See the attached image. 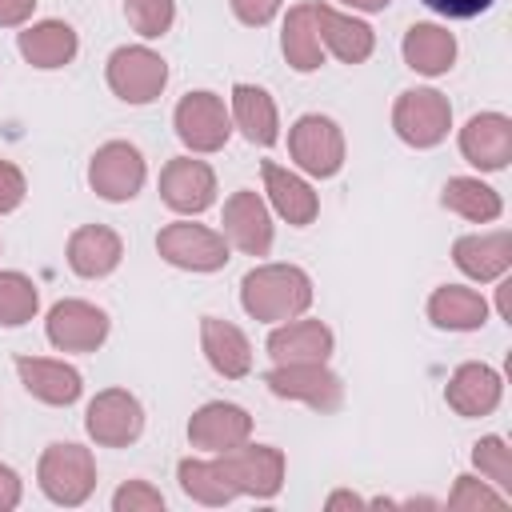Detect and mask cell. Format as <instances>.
I'll list each match as a JSON object with an SVG mask.
<instances>
[{
  "label": "cell",
  "instance_id": "obj_1",
  "mask_svg": "<svg viewBox=\"0 0 512 512\" xmlns=\"http://www.w3.org/2000/svg\"><path fill=\"white\" fill-rule=\"evenodd\" d=\"M240 304L252 320H292L312 304V280L296 264H260L240 280Z\"/></svg>",
  "mask_w": 512,
  "mask_h": 512
},
{
  "label": "cell",
  "instance_id": "obj_2",
  "mask_svg": "<svg viewBox=\"0 0 512 512\" xmlns=\"http://www.w3.org/2000/svg\"><path fill=\"white\" fill-rule=\"evenodd\" d=\"M36 480L44 488V496L52 504H64V508H76L92 496L96 488V464H92V452L80 448V444H48L44 456H40V468H36Z\"/></svg>",
  "mask_w": 512,
  "mask_h": 512
},
{
  "label": "cell",
  "instance_id": "obj_3",
  "mask_svg": "<svg viewBox=\"0 0 512 512\" xmlns=\"http://www.w3.org/2000/svg\"><path fill=\"white\" fill-rule=\"evenodd\" d=\"M216 468L236 496L248 492V496L264 500V496H276L284 484V452L272 444H248V448L236 444L216 456Z\"/></svg>",
  "mask_w": 512,
  "mask_h": 512
},
{
  "label": "cell",
  "instance_id": "obj_4",
  "mask_svg": "<svg viewBox=\"0 0 512 512\" xmlns=\"http://www.w3.org/2000/svg\"><path fill=\"white\" fill-rule=\"evenodd\" d=\"M452 124V104L436 92V88H412L400 92L392 104V128L404 144L412 148H432L448 136Z\"/></svg>",
  "mask_w": 512,
  "mask_h": 512
},
{
  "label": "cell",
  "instance_id": "obj_5",
  "mask_svg": "<svg viewBox=\"0 0 512 512\" xmlns=\"http://www.w3.org/2000/svg\"><path fill=\"white\" fill-rule=\"evenodd\" d=\"M156 252L176 264V268H188V272H216L228 264V240L204 224H188V220H176V224H164L156 232Z\"/></svg>",
  "mask_w": 512,
  "mask_h": 512
},
{
  "label": "cell",
  "instance_id": "obj_6",
  "mask_svg": "<svg viewBox=\"0 0 512 512\" xmlns=\"http://www.w3.org/2000/svg\"><path fill=\"white\" fill-rule=\"evenodd\" d=\"M268 392L272 396H284V400H304L308 408L316 412H336L340 400H344V384L336 372L324 368V360H300V364H276L268 376H264Z\"/></svg>",
  "mask_w": 512,
  "mask_h": 512
},
{
  "label": "cell",
  "instance_id": "obj_7",
  "mask_svg": "<svg viewBox=\"0 0 512 512\" xmlns=\"http://www.w3.org/2000/svg\"><path fill=\"white\" fill-rule=\"evenodd\" d=\"M84 428L100 448H124L144 432V408L124 388H104L84 412Z\"/></svg>",
  "mask_w": 512,
  "mask_h": 512
},
{
  "label": "cell",
  "instance_id": "obj_8",
  "mask_svg": "<svg viewBox=\"0 0 512 512\" xmlns=\"http://www.w3.org/2000/svg\"><path fill=\"white\" fill-rule=\"evenodd\" d=\"M168 64L152 48H116L108 56V88L128 104H148L164 92Z\"/></svg>",
  "mask_w": 512,
  "mask_h": 512
},
{
  "label": "cell",
  "instance_id": "obj_9",
  "mask_svg": "<svg viewBox=\"0 0 512 512\" xmlns=\"http://www.w3.org/2000/svg\"><path fill=\"white\" fill-rule=\"evenodd\" d=\"M288 152H292V160L308 172V176H336L340 172V164H344V136H340V128L328 120V116H316V112H308V116H300L296 124H292V132H288Z\"/></svg>",
  "mask_w": 512,
  "mask_h": 512
},
{
  "label": "cell",
  "instance_id": "obj_10",
  "mask_svg": "<svg viewBox=\"0 0 512 512\" xmlns=\"http://www.w3.org/2000/svg\"><path fill=\"white\" fill-rule=\"evenodd\" d=\"M88 184L96 196L120 204V200H132L144 184V156L136 144L128 140H108L96 148L92 164H88Z\"/></svg>",
  "mask_w": 512,
  "mask_h": 512
},
{
  "label": "cell",
  "instance_id": "obj_11",
  "mask_svg": "<svg viewBox=\"0 0 512 512\" xmlns=\"http://www.w3.org/2000/svg\"><path fill=\"white\" fill-rule=\"evenodd\" d=\"M176 136L192 148V152H216L228 144V108L220 96L212 92H188L180 104H176Z\"/></svg>",
  "mask_w": 512,
  "mask_h": 512
},
{
  "label": "cell",
  "instance_id": "obj_12",
  "mask_svg": "<svg viewBox=\"0 0 512 512\" xmlns=\"http://www.w3.org/2000/svg\"><path fill=\"white\" fill-rule=\"evenodd\" d=\"M160 200L172 212H184V216L204 212L216 200V176H212V168L204 160H192V156L168 160L164 172H160Z\"/></svg>",
  "mask_w": 512,
  "mask_h": 512
},
{
  "label": "cell",
  "instance_id": "obj_13",
  "mask_svg": "<svg viewBox=\"0 0 512 512\" xmlns=\"http://www.w3.org/2000/svg\"><path fill=\"white\" fill-rule=\"evenodd\" d=\"M108 336V316L104 308L88 300H60L48 312V340L60 352H92Z\"/></svg>",
  "mask_w": 512,
  "mask_h": 512
},
{
  "label": "cell",
  "instance_id": "obj_14",
  "mask_svg": "<svg viewBox=\"0 0 512 512\" xmlns=\"http://www.w3.org/2000/svg\"><path fill=\"white\" fill-rule=\"evenodd\" d=\"M248 436H252V416L240 404L212 400V404L196 408L188 420V440H192V448H204V452H228V448L244 444Z\"/></svg>",
  "mask_w": 512,
  "mask_h": 512
},
{
  "label": "cell",
  "instance_id": "obj_15",
  "mask_svg": "<svg viewBox=\"0 0 512 512\" xmlns=\"http://www.w3.org/2000/svg\"><path fill=\"white\" fill-rule=\"evenodd\" d=\"M460 152L480 172H500L512 160V120L500 112H480L460 128Z\"/></svg>",
  "mask_w": 512,
  "mask_h": 512
},
{
  "label": "cell",
  "instance_id": "obj_16",
  "mask_svg": "<svg viewBox=\"0 0 512 512\" xmlns=\"http://www.w3.org/2000/svg\"><path fill=\"white\" fill-rule=\"evenodd\" d=\"M224 236L240 252L264 256L272 248V216H268V204L256 192H248V188L232 192L228 204H224Z\"/></svg>",
  "mask_w": 512,
  "mask_h": 512
},
{
  "label": "cell",
  "instance_id": "obj_17",
  "mask_svg": "<svg viewBox=\"0 0 512 512\" xmlns=\"http://www.w3.org/2000/svg\"><path fill=\"white\" fill-rule=\"evenodd\" d=\"M124 256V244L112 228L104 224H84L68 236V268L84 280H96V276H108Z\"/></svg>",
  "mask_w": 512,
  "mask_h": 512
},
{
  "label": "cell",
  "instance_id": "obj_18",
  "mask_svg": "<svg viewBox=\"0 0 512 512\" xmlns=\"http://www.w3.org/2000/svg\"><path fill=\"white\" fill-rule=\"evenodd\" d=\"M200 344H204L208 364H212L224 380L248 376V368H252V348H248V336H244L236 324H228V320H220V316H204V320H200Z\"/></svg>",
  "mask_w": 512,
  "mask_h": 512
},
{
  "label": "cell",
  "instance_id": "obj_19",
  "mask_svg": "<svg viewBox=\"0 0 512 512\" xmlns=\"http://www.w3.org/2000/svg\"><path fill=\"white\" fill-rule=\"evenodd\" d=\"M16 372L20 384L28 388V396L44 400V404H72L80 396V372L64 360H44V356H16Z\"/></svg>",
  "mask_w": 512,
  "mask_h": 512
},
{
  "label": "cell",
  "instance_id": "obj_20",
  "mask_svg": "<svg viewBox=\"0 0 512 512\" xmlns=\"http://www.w3.org/2000/svg\"><path fill=\"white\" fill-rule=\"evenodd\" d=\"M444 400L460 416H488L500 404V376L488 364H460L444 388Z\"/></svg>",
  "mask_w": 512,
  "mask_h": 512
},
{
  "label": "cell",
  "instance_id": "obj_21",
  "mask_svg": "<svg viewBox=\"0 0 512 512\" xmlns=\"http://www.w3.org/2000/svg\"><path fill=\"white\" fill-rule=\"evenodd\" d=\"M260 176H264V188H268L272 208H276L288 224L304 228V224H312V220H316L320 200H316V192H312L296 172H288V168H280V164L264 160V164H260Z\"/></svg>",
  "mask_w": 512,
  "mask_h": 512
},
{
  "label": "cell",
  "instance_id": "obj_22",
  "mask_svg": "<svg viewBox=\"0 0 512 512\" xmlns=\"http://www.w3.org/2000/svg\"><path fill=\"white\" fill-rule=\"evenodd\" d=\"M452 260L464 276L472 280H496L512 264V236L508 232H488V236H460L452 244Z\"/></svg>",
  "mask_w": 512,
  "mask_h": 512
},
{
  "label": "cell",
  "instance_id": "obj_23",
  "mask_svg": "<svg viewBox=\"0 0 512 512\" xmlns=\"http://www.w3.org/2000/svg\"><path fill=\"white\" fill-rule=\"evenodd\" d=\"M316 8V28H320V44H328L332 48V56L336 60H344V64H364L368 56H372V28L368 24H360V20H352V16H340L336 8H328V4H312Z\"/></svg>",
  "mask_w": 512,
  "mask_h": 512
},
{
  "label": "cell",
  "instance_id": "obj_24",
  "mask_svg": "<svg viewBox=\"0 0 512 512\" xmlns=\"http://www.w3.org/2000/svg\"><path fill=\"white\" fill-rule=\"evenodd\" d=\"M332 332L320 320H292L268 336V356L276 364H300V360H328Z\"/></svg>",
  "mask_w": 512,
  "mask_h": 512
},
{
  "label": "cell",
  "instance_id": "obj_25",
  "mask_svg": "<svg viewBox=\"0 0 512 512\" xmlns=\"http://www.w3.org/2000/svg\"><path fill=\"white\" fill-rule=\"evenodd\" d=\"M456 60V36L440 24H412L404 32V64L420 76H440Z\"/></svg>",
  "mask_w": 512,
  "mask_h": 512
},
{
  "label": "cell",
  "instance_id": "obj_26",
  "mask_svg": "<svg viewBox=\"0 0 512 512\" xmlns=\"http://www.w3.org/2000/svg\"><path fill=\"white\" fill-rule=\"evenodd\" d=\"M428 320L436 328H452V332H472L488 320V304L480 292L460 288V284H444L428 296Z\"/></svg>",
  "mask_w": 512,
  "mask_h": 512
},
{
  "label": "cell",
  "instance_id": "obj_27",
  "mask_svg": "<svg viewBox=\"0 0 512 512\" xmlns=\"http://www.w3.org/2000/svg\"><path fill=\"white\" fill-rule=\"evenodd\" d=\"M20 56L36 68H64L76 56V32L64 20H40L20 32Z\"/></svg>",
  "mask_w": 512,
  "mask_h": 512
},
{
  "label": "cell",
  "instance_id": "obj_28",
  "mask_svg": "<svg viewBox=\"0 0 512 512\" xmlns=\"http://www.w3.org/2000/svg\"><path fill=\"white\" fill-rule=\"evenodd\" d=\"M280 48H284V60H288L296 72H316V68H320L324 48H320V28H316V8H312V4H296V8L288 12Z\"/></svg>",
  "mask_w": 512,
  "mask_h": 512
},
{
  "label": "cell",
  "instance_id": "obj_29",
  "mask_svg": "<svg viewBox=\"0 0 512 512\" xmlns=\"http://www.w3.org/2000/svg\"><path fill=\"white\" fill-rule=\"evenodd\" d=\"M232 120L252 144H260V148L276 144V104H272V96L264 88L236 84L232 88Z\"/></svg>",
  "mask_w": 512,
  "mask_h": 512
},
{
  "label": "cell",
  "instance_id": "obj_30",
  "mask_svg": "<svg viewBox=\"0 0 512 512\" xmlns=\"http://www.w3.org/2000/svg\"><path fill=\"white\" fill-rule=\"evenodd\" d=\"M440 204L452 208V212H460L464 220H476V224L500 216V196H496V188L480 184L476 176H452V180L444 184V192H440Z\"/></svg>",
  "mask_w": 512,
  "mask_h": 512
},
{
  "label": "cell",
  "instance_id": "obj_31",
  "mask_svg": "<svg viewBox=\"0 0 512 512\" xmlns=\"http://www.w3.org/2000/svg\"><path fill=\"white\" fill-rule=\"evenodd\" d=\"M176 476H180V488L192 496V500H200V504H228L236 492L228 488V480L220 476V468H216V460H180V468H176Z\"/></svg>",
  "mask_w": 512,
  "mask_h": 512
},
{
  "label": "cell",
  "instance_id": "obj_32",
  "mask_svg": "<svg viewBox=\"0 0 512 512\" xmlns=\"http://www.w3.org/2000/svg\"><path fill=\"white\" fill-rule=\"evenodd\" d=\"M36 308H40L36 284L24 272H0V324L20 328L36 316Z\"/></svg>",
  "mask_w": 512,
  "mask_h": 512
},
{
  "label": "cell",
  "instance_id": "obj_33",
  "mask_svg": "<svg viewBox=\"0 0 512 512\" xmlns=\"http://www.w3.org/2000/svg\"><path fill=\"white\" fill-rule=\"evenodd\" d=\"M472 464L500 488V492H512V448L500 440V436H484L472 444Z\"/></svg>",
  "mask_w": 512,
  "mask_h": 512
},
{
  "label": "cell",
  "instance_id": "obj_34",
  "mask_svg": "<svg viewBox=\"0 0 512 512\" xmlns=\"http://www.w3.org/2000/svg\"><path fill=\"white\" fill-rule=\"evenodd\" d=\"M124 16L140 36H164L176 16V0H124Z\"/></svg>",
  "mask_w": 512,
  "mask_h": 512
},
{
  "label": "cell",
  "instance_id": "obj_35",
  "mask_svg": "<svg viewBox=\"0 0 512 512\" xmlns=\"http://www.w3.org/2000/svg\"><path fill=\"white\" fill-rule=\"evenodd\" d=\"M448 508L452 512H500V508H508V500H504V492H492L488 484H480L472 476H456Z\"/></svg>",
  "mask_w": 512,
  "mask_h": 512
},
{
  "label": "cell",
  "instance_id": "obj_36",
  "mask_svg": "<svg viewBox=\"0 0 512 512\" xmlns=\"http://www.w3.org/2000/svg\"><path fill=\"white\" fill-rule=\"evenodd\" d=\"M112 508L116 512H160L164 508V496L152 484H144V480H128L124 488H116Z\"/></svg>",
  "mask_w": 512,
  "mask_h": 512
},
{
  "label": "cell",
  "instance_id": "obj_37",
  "mask_svg": "<svg viewBox=\"0 0 512 512\" xmlns=\"http://www.w3.org/2000/svg\"><path fill=\"white\" fill-rule=\"evenodd\" d=\"M24 172L8 160H0V212H12L20 200H24Z\"/></svg>",
  "mask_w": 512,
  "mask_h": 512
},
{
  "label": "cell",
  "instance_id": "obj_38",
  "mask_svg": "<svg viewBox=\"0 0 512 512\" xmlns=\"http://www.w3.org/2000/svg\"><path fill=\"white\" fill-rule=\"evenodd\" d=\"M424 4L448 20H468V16H480L492 8V0H424Z\"/></svg>",
  "mask_w": 512,
  "mask_h": 512
},
{
  "label": "cell",
  "instance_id": "obj_39",
  "mask_svg": "<svg viewBox=\"0 0 512 512\" xmlns=\"http://www.w3.org/2000/svg\"><path fill=\"white\" fill-rule=\"evenodd\" d=\"M276 8H280V0H232V12H236L244 24H252V28L268 24V20L276 16Z\"/></svg>",
  "mask_w": 512,
  "mask_h": 512
},
{
  "label": "cell",
  "instance_id": "obj_40",
  "mask_svg": "<svg viewBox=\"0 0 512 512\" xmlns=\"http://www.w3.org/2000/svg\"><path fill=\"white\" fill-rule=\"evenodd\" d=\"M36 0H0V28H12V24H24L32 16Z\"/></svg>",
  "mask_w": 512,
  "mask_h": 512
},
{
  "label": "cell",
  "instance_id": "obj_41",
  "mask_svg": "<svg viewBox=\"0 0 512 512\" xmlns=\"http://www.w3.org/2000/svg\"><path fill=\"white\" fill-rule=\"evenodd\" d=\"M16 504H20V476L8 464H0V512H8Z\"/></svg>",
  "mask_w": 512,
  "mask_h": 512
},
{
  "label": "cell",
  "instance_id": "obj_42",
  "mask_svg": "<svg viewBox=\"0 0 512 512\" xmlns=\"http://www.w3.org/2000/svg\"><path fill=\"white\" fill-rule=\"evenodd\" d=\"M328 508H332V512H336V508H364V500L352 496V492H332V496H328Z\"/></svg>",
  "mask_w": 512,
  "mask_h": 512
},
{
  "label": "cell",
  "instance_id": "obj_43",
  "mask_svg": "<svg viewBox=\"0 0 512 512\" xmlns=\"http://www.w3.org/2000/svg\"><path fill=\"white\" fill-rule=\"evenodd\" d=\"M344 4H352V8H360V12H380V8H388V0H344Z\"/></svg>",
  "mask_w": 512,
  "mask_h": 512
},
{
  "label": "cell",
  "instance_id": "obj_44",
  "mask_svg": "<svg viewBox=\"0 0 512 512\" xmlns=\"http://www.w3.org/2000/svg\"><path fill=\"white\" fill-rule=\"evenodd\" d=\"M508 288H512V284L504 280V284H500V300H496V304H500V316H504V320L512 316V308H508Z\"/></svg>",
  "mask_w": 512,
  "mask_h": 512
}]
</instances>
